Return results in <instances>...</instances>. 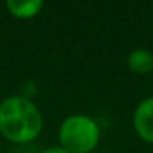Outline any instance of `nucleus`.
Instances as JSON below:
<instances>
[{"mask_svg": "<svg viewBox=\"0 0 153 153\" xmlns=\"http://www.w3.org/2000/svg\"><path fill=\"white\" fill-rule=\"evenodd\" d=\"M43 128L41 112L28 97L12 96L0 102V133L13 143H28Z\"/></svg>", "mask_w": 153, "mask_h": 153, "instance_id": "f257e3e1", "label": "nucleus"}, {"mask_svg": "<svg viewBox=\"0 0 153 153\" xmlns=\"http://www.w3.org/2000/svg\"><path fill=\"white\" fill-rule=\"evenodd\" d=\"M100 130L96 120L84 114H74L63 120L59 127L61 148L69 153H89L99 143Z\"/></svg>", "mask_w": 153, "mask_h": 153, "instance_id": "f03ea898", "label": "nucleus"}, {"mask_svg": "<svg viewBox=\"0 0 153 153\" xmlns=\"http://www.w3.org/2000/svg\"><path fill=\"white\" fill-rule=\"evenodd\" d=\"M133 127L143 140L153 143V97L142 100L133 112Z\"/></svg>", "mask_w": 153, "mask_h": 153, "instance_id": "7ed1b4c3", "label": "nucleus"}, {"mask_svg": "<svg viewBox=\"0 0 153 153\" xmlns=\"http://www.w3.org/2000/svg\"><path fill=\"white\" fill-rule=\"evenodd\" d=\"M7 8L13 17L27 20L40 13V10L43 8V2L41 0H8Z\"/></svg>", "mask_w": 153, "mask_h": 153, "instance_id": "20e7f679", "label": "nucleus"}, {"mask_svg": "<svg viewBox=\"0 0 153 153\" xmlns=\"http://www.w3.org/2000/svg\"><path fill=\"white\" fill-rule=\"evenodd\" d=\"M128 68L138 74H145L153 71V53L146 48H137L127 58Z\"/></svg>", "mask_w": 153, "mask_h": 153, "instance_id": "39448f33", "label": "nucleus"}, {"mask_svg": "<svg viewBox=\"0 0 153 153\" xmlns=\"http://www.w3.org/2000/svg\"><path fill=\"white\" fill-rule=\"evenodd\" d=\"M41 153H69V152L64 150V148H61V146H53V148H48V150H45V152H41Z\"/></svg>", "mask_w": 153, "mask_h": 153, "instance_id": "423d86ee", "label": "nucleus"}]
</instances>
